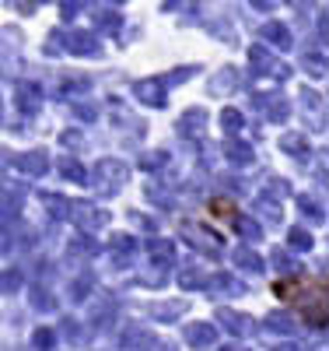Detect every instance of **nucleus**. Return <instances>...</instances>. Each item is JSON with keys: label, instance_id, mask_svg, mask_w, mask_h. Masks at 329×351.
Wrapping results in <instances>:
<instances>
[{"label": "nucleus", "instance_id": "nucleus-1", "mask_svg": "<svg viewBox=\"0 0 329 351\" xmlns=\"http://www.w3.org/2000/svg\"><path fill=\"white\" fill-rule=\"evenodd\" d=\"M274 295L298 309L308 324L322 327L326 324V306H329V295H326V281L322 278H284L274 285Z\"/></svg>", "mask_w": 329, "mask_h": 351}, {"label": "nucleus", "instance_id": "nucleus-2", "mask_svg": "<svg viewBox=\"0 0 329 351\" xmlns=\"http://www.w3.org/2000/svg\"><path fill=\"white\" fill-rule=\"evenodd\" d=\"M256 4H259V8H266V4H270V0H256Z\"/></svg>", "mask_w": 329, "mask_h": 351}]
</instances>
